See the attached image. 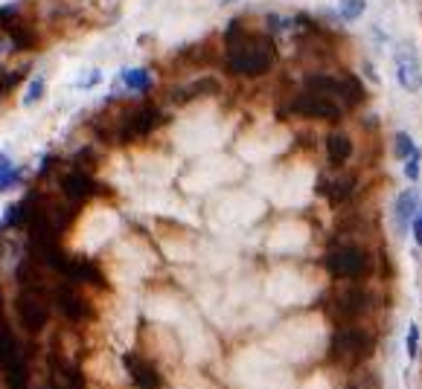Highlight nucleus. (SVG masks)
Masks as SVG:
<instances>
[{
    "label": "nucleus",
    "mask_w": 422,
    "mask_h": 389,
    "mask_svg": "<svg viewBox=\"0 0 422 389\" xmlns=\"http://www.w3.org/2000/svg\"><path fill=\"white\" fill-rule=\"evenodd\" d=\"M161 122H163V113L155 105L146 102V105L125 108L114 116H108V111H102L97 120H93V131H97L100 140H105L111 146H128L134 140L149 137Z\"/></svg>",
    "instance_id": "1"
},
{
    "label": "nucleus",
    "mask_w": 422,
    "mask_h": 389,
    "mask_svg": "<svg viewBox=\"0 0 422 389\" xmlns=\"http://www.w3.org/2000/svg\"><path fill=\"white\" fill-rule=\"evenodd\" d=\"M274 62V44L262 35L236 38L227 32V70L233 76H262Z\"/></svg>",
    "instance_id": "2"
},
{
    "label": "nucleus",
    "mask_w": 422,
    "mask_h": 389,
    "mask_svg": "<svg viewBox=\"0 0 422 389\" xmlns=\"http://www.w3.org/2000/svg\"><path fill=\"white\" fill-rule=\"evenodd\" d=\"M0 369H4V378H6L9 389H29L27 348L9 328L4 311H0Z\"/></svg>",
    "instance_id": "3"
},
{
    "label": "nucleus",
    "mask_w": 422,
    "mask_h": 389,
    "mask_svg": "<svg viewBox=\"0 0 422 389\" xmlns=\"http://www.w3.org/2000/svg\"><path fill=\"white\" fill-rule=\"evenodd\" d=\"M50 302H53V308L59 311V314H62L67 323H73V325L88 323V320L93 317V308H90L88 297L82 294V285L67 282V279H62V276H55V282H53Z\"/></svg>",
    "instance_id": "4"
},
{
    "label": "nucleus",
    "mask_w": 422,
    "mask_h": 389,
    "mask_svg": "<svg viewBox=\"0 0 422 389\" xmlns=\"http://www.w3.org/2000/svg\"><path fill=\"white\" fill-rule=\"evenodd\" d=\"M306 90H312L318 96H326V99H335L338 105L350 108L361 99V87L353 76H326V73H312L306 79Z\"/></svg>",
    "instance_id": "5"
},
{
    "label": "nucleus",
    "mask_w": 422,
    "mask_h": 389,
    "mask_svg": "<svg viewBox=\"0 0 422 389\" xmlns=\"http://www.w3.org/2000/svg\"><path fill=\"white\" fill-rule=\"evenodd\" d=\"M18 317H21V325L29 334H41L50 323V297L21 288V294H18Z\"/></svg>",
    "instance_id": "6"
},
{
    "label": "nucleus",
    "mask_w": 422,
    "mask_h": 389,
    "mask_svg": "<svg viewBox=\"0 0 422 389\" xmlns=\"http://www.w3.org/2000/svg\"><path fill=\"white\" fill-rule=\"evenodd\" d=\"M326 267H329V274L335 279H358L370 270V259L361 247L343 244V247L332 250L329 256H326Z\"/></svg>",
    "instance_id": "7"
},
{
    "label": "nucleus",
    "mask_w": 422,
    "mask_h": 389,
    "mask_svg": "<svg viewBox=\"0 0 422 389\" xmlns=\"http://www.w3.org/2000/svg\"><path fill=\"white\" fill-rule=\"evenodd\" d=\"M59 189H62V194L67 201H73V204H85L88 198H93L102 186L93 181V174L88 171V169H82V166H70L64 174H62V181H59Z\"/></svg>",
    "instance_id": "8"
},
{
    "label": "nucleus",
    "mask_w": 422,
    "mask_h": 389,
    "mask_svg": "<svg viewBox=\"0 0 422 389\" xmlns=\"http://www.w3.org/2000/svg\"><path fill=\"white\" fill-rule=\"evenodd\" d=\"M292 111L300 116H312V120H329L335 122L338 116L343 113V105H338L335 99H326V96H318L312 90L300 93L297 99H292Z\"/></svg>",
    "instance_id": "9"
},
{
    "label": "nucleus",
    "mask_w": 422,
    "mask_h": 389,
    "mask_svg": "<svg viewBox=\"0 0 422 389\" xmlns=\"http://www.w3.org/2000/svg\"><path fill=\"white\" fill-rule=\"evenodd\" d=\"M396 79L411 93L422 90V64H419V55H416L414 47H399L396 50Z\"/></svg>",
    "instance_id": "10"
},
{
    "label": "nucleus",
    "mask_w": 422,
    "mask_h": 389,
    "mask_svg": "<svg viewBox=\"0 0 422 389\" xmlns=\"http://www.w3.org/2000/svg\"><path fill=\"white\" fill-rule=\"evenodd\" d=\"M367 348H370V337L361 328H341L332 337V352L341 358H361L367 355Z\"/></svg>",
    "instance_id": "11"
},
{
    "label": "nucleus",
    "mask_w": 422,
    "mask_h": 389,
    "mask_svg": "<svg viewBox=\"0 0 422 389\" xmlns=\"http://www.w3.org/2000/svg\"><path fill=\"white\" fill-rule=\"evenodd\" d=\"M123 363H125V369H128L131 381L137 383V389H161V375H158V369L151 366L146 358H140V355H125Z\"/></svg>",
    "instance_id": "12"
},
{
    "label": "nucleus",
    "mask_w": 422,
    "mask_h": 389,
    "mask_svg": "<svg viewBox=\"0 0 422 389\" xmlns=\"http://www.w3.org/2000/svg\"><path fill=\"white\" fill-rule=\"evenodd\" d=\"M419 215V194L414 192V189H405L396 198V204H393V218H396V227H399V232H405L411 224H414V218Z\"/></svg>",
    "instance_id": "13"
},
{
    "label": "nucleus",
    "mask_w": 422,
    "mask_h": 389,
    "mask_svg": "<svg viewBox=\"0 0 422 389\" xmlns=\"http://www.w3.org/2000/svg\"><path fill=\"white\" fill-rule=\"evenodd\" d=\"M6 35H9V41H12V47L15 50H32L35 44H38V32L32 29V27H27V24H21L18 17H12L9 24H4L0 27Z\"/></svg>",
    "instance_id": "14"
},
{
    "label": "nucleus",
    "mask_w": 422,
    "mask_h": 389,
    "mask_svg": "<svg viewBox=\"0 0 422 389\" xmlns=\"http://www.w3.org/2000/svg\"><path fill=\"white\" fill-rule=\"evenodd\" d=\"M326 154H329V160L335 166L347 163L350 154H353V140L347 137V134H329V140H326Z\"/></svg>",
    "instance_id": "15"
},
{
    "label": "nucleus",
    "mask_w": 422,
    "mask_h": 389,
    "mask_svg": "<svg viewBox=\"0 0 422 389\" xmlns=\"http://www.w3.org/2000/svg\"><path fill=\"white\" fill-rule=\"evenodd\" d=\"M123 82H125V87L134 90V93H146V90L151 87V73L143 70V67H134V70H125V73H123Z\"/></svg>",
    "instance_id": "16"
},
{
    "label": "nucleus",
    "mask_w": 422,
    "mask_h": 389,
    "mask_svg": "<svg viewBox=\"0 0 422 389\" xmlns=\"http://www.w3.org/2000/svg\"><path fill=\"white\" fill-rule=\"evenodd\" d=\"M364 302H367L364 290H347V294L341 297L338 311H341L343 317H355V314H361V311H364Z\"/></svg>",
    "instance_id": "17"
},
{
    "label": "nucleus",
    "mask_w": 422,
    "mask_h": 389,
    "mask_svg": "<svg viewBox=\"0 0 422 389\" xmlns=\"http://www.w3.org/2000/svg\"><path fill=\"white\" fill-rule=\"evenodd\" d=\"M18 183H21V171H18V169L9 163L6 154H0V192L12 189V186H18Z\"/></svg>",
    "instance_id": "18"
},
{
    "label": "nucleus",
    "mask_w": 422,
    "mask_h": 389,
    "mask_svg": "<svg viewBox=\"0 0 422 389\" xmlns=\"http://www.w3.org/2000/svg\"><path fill=\"white\" fill-rule=\"evenodd\" d=\"M364 9H367V0H341V6H338V15H341V21H358V17L364 15Z\"/></svg>",
    "instance_id": "19"
},
{
    "label": "nucleus",
    "mask_w": 422,
    "mask_h": 389,
    "mask_svg": "<svg viewBox=\"0 0 422 389\" xmlns=\"http://www.w3.org/2000/svg\"><path fill=\"white\" fill-rule=\"evenodd\" d=\"M414 151H416V146H414V140H411V134L399 131V134H396V140H393V154H396L399 160H408Z\"/></svg>",
    "instance_id": "20"
},
{
    "label": "nucleus",
    "mask_w": 422,
    "mask_h": 389,
    "mask_svg": "<svg viewBox=\"0 0 422 389\" xmlns=\"http://www.w3.org/2000/svg\"><path fill=\"white\" fill-rule=\"evenodd\" d=\"M44 96V76H35L27 87V96H24V105H38Z\"/></svg>",
    "instance_id": "21"
},
{
    "label": "nucleus",
    "mask_w": 422,
    "mask_h": 389,
    "mask_svg": "<svg viewBox=\"0 0 422 389\" xmlns=\"http://www.w3.org/2000/svg\"><path fill=\"white\" fill-rule=\"evenodd\" d=\"M419 166H422V151L416 148V151L411 154V157L405 160V169H402V171H405V178H408L411 183H416V181H419Z\"/></svg>",
    "instance_id": "22"
},
{
    "label": "nucleus",
    "mask_w": 422,
    "mask_h": 389,
    "mask_svg": "<svg viewBox=\"0 0 422 389\" xmlns=\"http://www.w3.org/2000/svg\"><path fill=\"white\" fill-rule=\"evenodd\" d=\"M24 70H9V73H0V96H6L18 82H21L24 79Z\"/></svg>",
    "instance_id": "23"
},
{
    "label": "nucleus",
    "mask_w": 422,
    "mask_h": 389,
    "mask_svg": "<svg viewBox=\"0 0 422 389\" xmlns=\"http://www.w3.org/2000/svg\"><path fill=\"white\" fill-rule=\"evenodd\" d=\"M353 186H355V181H335L332 183V201L338 204V201H347L350 198V192H353Z\"/></svg>",
    "instance_id": "24"
},
{
    "label": "nucleus",
    "mask_w": 422,
    "mask_h": 389,
    "mask_svg": "<svg viewBox=\"0 0 422 389\" xmlns=\"http://www.w3.org/2000/svg\"><path fill=\"white\" fill-rule=\"evenodd\" d=\"M405 355H408L411 360L419 355V328H416V325H411L408 334H405Z\"/></svg>",
    "instance_id": "25"
},
{
    "label": "nucleus",
    "mask_w": 422,
    "mask_h": 389,
    "mask_svg": "<svg viewBox=\"0 0 422 389\" xmlns=\"http://www.w3.org/2000/svg\"><path fill=\"white\" fill-rule=\"evenodd\" d=\"M411 229H414V239H416V244H422V209H419V215L414 218Z\"/></svg>",
    "instance_id": "26"
},
{
    "label": "nucleus",
    "mask_w": 422,
    "mask_h": 389,
    "mask_svg": "<svg viewBox=\"0 0 422 389\" xmlns=\"http://www.w3.org/2000/svg\"><path fill=\"white\" fill-rule=\"evenodd\" d=\"M100 79H102V73H100V70H93V73H90V76H88V79H85V82H82V87H90V85H97V82H100Z\"/></svg>",
    "instance_id": "27"
},
{
    "label": "nucleus",
    "mask_w": 422,
    "mask_h": 389,
    "mask_svg": "<svg viewBox=\"0 0 422 389\" xmlns=\"http://www.w3.org/2000/svg\"><path fill=\"white\" fill-rule=\"evenodd\" d=\"M4 47H6V44H4V38H0V58H4V52H6Z\"/></svg>",
    "instance_id": "28"
}]
</instances>
